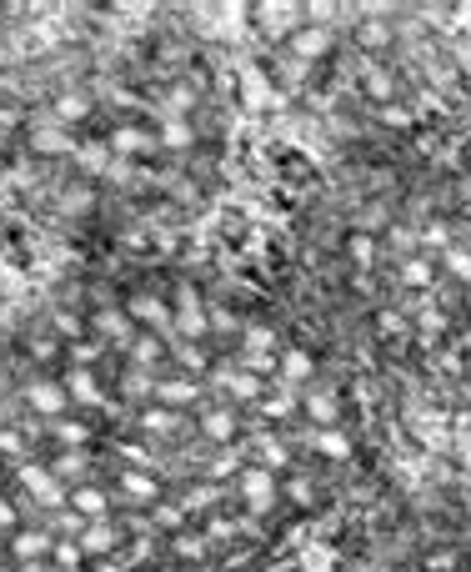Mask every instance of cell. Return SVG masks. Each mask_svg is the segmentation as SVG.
Listing matches in <instances>:
<instances>
[{"label":"cell","instance_id":"obj_1","mask_svg":"<svg viewBox=\"0 0 471 572\" xmlns=\"http://www.w3.org/2000/svg\"><path fill=\"white\" fill-rule=\"evenodd\" d=\"M276 502H281V477L266 472V467H256V462H246L241 477H236V507L246 517H271Z\"/></svg>","mask_w":471,"mask_h":572},{"label":"cell","instance_id":"obj_2","mask_svg":"<svg viewBox=\"0 0 471 572\" xmlns=\"http://www.w3.org/2000/svg\"><path fill=\"white\" fill-rule=\"evenodd\" d=\"M16 487L41 507V512H61L66 502H71V487L51 472V467H41V462H26V467H16Z\"/></svg>","mask_w":471,"mask_h":572},{"label":"cell","instance_id":"obj_3","mask_svg":"<svg viewBox=\"0 0 471 572\" xmlns=\"http://www.w3.org/2000/svg\"><path fill=\"white\" fill-rule=\"evenodd\" d=\"M171 322H176V342H201V337H211V312H206V302L191 292V286H181V292H176Z\"/></svg>","mask_w":471,"mask_h":572},{"label":"cell","instance_id":"obj_4","mask_svg":"<svg viewBox=\"0 0 471 572\" xmlns=\"http://www.w3.org/2000/svg\"><path fill=\"white\" fill-rule=\"evenodd\" d=\"M126 317L136 322V332H141V327H151V337L161 332V337H171V342H176V322H171V307H166L156 292H136V297H126Z\"/></svg>","mask_w":471,"mask_h":572},{"label":"cell","instance_id":"obj_5","mask_svg":"<svg viewBox=\"0 0 471 572\" xmlns=\"http://www.w3.org/2000/svg\"><path fill=\"white\" fill-rule=\"evenodd\" d=\"M26 407H31L36 417H46V422H61V417H71V392H66V382H56V377H36V382L26 387Z\"/></svg>","mask_w":471,"mask_h":572},{"label":"cell","instance_id":"obj_6","mask_svg":"<svg viewBox=\"0 0 471 572\" xmlns=\"http://www.w3.org/2000/svg\"><path fill=\"white\" fill-rule=\"evenodd\" d=\"M301 16H306L301 6H256V11H251L256 31H261L266 41H276V46H286V41H291V36L306 26Z\"/></svg>","mask_w":471,"mask_h":572},{"label":"cell","instance_id":"obj_7","mask_svg":"<svg viewBox=\"0 0 471 572\" xmlns=\"http://www.w3.org/2000/svg\"><path fill=\"white\" fill-rule=\"evenodd\" d=\"M91 332L106 342V347H116V352H126L141 332H136V322L126 317V307H96L91 312Z\"/></svg>","mask_w":471,"mask_h":572},{"label":"cell","instance_id":"obj_8","mask_svg":"<svg viewBox=\"0 0 471 572\" xmlns=\"http://www.w3.org/2000/svg\"><path fill=\"white\" fill-rule=\"evenodd\" d=\"M116 492H121V502H131V507H156V502H161V477L146 472V467H121V472H116Z\"/></svg>","mask_w":471,"mask_h":572},{"label":"cell","instance_id":"obj_9","mask_svg":"<svg viewBox=\"0 0 471 572\" xmlns=\"http://www.w3.org/2000/svg\"><path fill=\"white\" fill-rule=\"evenodd\" d=\"M51 547H56V532H51V527H21V532L11 537V562L46 567V562H51Z\"/></svg>","mask_w":471,"mask_h":572},{"label":"cell","instance_id":"obj_10","mask_svg":"<svg viewBox=\"0 0 471 572\" xmlns=\"http://www.w3.org/2000/svg\"><path fill=\"white\" fill-rule=\"evenodd\" d=\"M66 507H71L81 522H106V517H111V492H106L101 482H76Z\"/></svg>","mask_w":471,"mask_h":572},{"label":"cell","instance_id":"obj_11","mask_svg":"<svg viewBox=\"0 0 471 572\" xmlns=\"http://www.w3.org/2000/svg\"><path fill=\"white\" fill-rule=\"evenodd\" d=\"M326 51H331V31H326V26H301V31L286 41V56L301 61V66H316Z\"/></svg>","mask_w":471,"mask_h":572},{"label":"cell","instance_id":"obj_12","mask_svg":"<svg viewBox=\"0 0 471 572\" xmlns=\"http://www.w3.org/2000/svg\"><path fill=\"white\" fill-rule=\"evenodd\" d=\"M171 357V337H151V332H141L131 347H126V362L136 367V372H161V362Z\"/></svg>","mask_w":471,"mask_h":572},{"label":"cell","instance_id":"obj_13","mask_svg":"<svg viewBox=\"0 0 471 572\" xmlns=\"http://www.w3.org/2000/svg\"><path fill=\"white\" fill-rule=\"evenodd\" d=\"M311 377H316V357L301 352V347H281V357H276V382H281V387H311Z\"/></svg>","mask_w":471,"mask_h":572},{"label":"cell","instance_id":"obj_14","mask_svg":"<svg viewBox=\"0 0 471 572\" xmlns=\"http://www.w3.org/2000/svg\"><path fill=\"white\" fill-rule=\"evenodd\" d=\"M396 281L406 286V292H421V297H426V292H436V261L421 256V251H416V256H401Z\"/></svg>","mask_w":471,"mask_h":572},{"label":"cell","instance_id":"obj_15","mask_svg":"<svg viewBox=\"0 0 471 572\" xmlns=\"http://www.w3.org/2000/svg\"><path fill=\"white\" fill-rule=\"evenodd\" d=\"M196 397H201V382L196 377H156V402L161 407H171V412H181V407H196Z\"/></svg>","mask_w":471,"mask_h":572},{"label":"cell","instance_id":"obj_16","mask_svg":"<svg viewBox=\"0 0 471 572\" xmlns=\"http://www.w3.org/2000/svg\"><path fill=\"white\" fill-rule=\"evenodd\" d=\"M156 146H161V141H156L151 126H116V131H111V151H116V156H131V161H136V156H151Z\"/></svg>","mask_w":471,"mask_h":572},{"label":"cell","instance_id":"obj_17","mask_svg":"<svg viewBox=\"0 0 471 572\" xmlns=\"http://www.w3.org/2000/svg\"><path fill=\"white\" fill-rule=\"evenodd\" d=\"M236 427H241V417H236L231 407H206V412H201V422H196V432H201L206 442H216V447L236 442Z\"/></svg>","mask_w":471,"mask_h":572},{"label":"cell","instance_id":"obj_18","mask_svg":"<svg viewBox=\"0 0 471 572\" xmlns=\"http://www.w3.org/2000/svg\"><path fill=\"white\" fill-rule=\"evenodd\" d=\"M116 547H121V527H116L111 517L81 527V552H86V562H91V557H111Z\"/></svg>","mask_w":471,"mask_h":572},{"label":"cell","instance_id":"obj_19","mask_svg":"<svg viewBox=\"0 0 471 572\" xmlns=\"http://www.w3.org/2000/svg\"><path fill=\"white\" fill-rule=\"evenodd\" d=\"M216 377H221L226 397H236V402H261L266 397V377H251L241 367H216Z\"/></svg>","mask_w":471,"mask_h":572},{"label":"cell","instance_id":"obj_20","mask_svg":"<svg viewBox=\"0 0 471 572\" xmlns=\"http://www.w3.org/2000/svg\"><path fill=\"white\" fill-rule=\"evenodd\" d=\"M356 81H361V96H371L376 106H391V96H396V81H391V71H386V66H376V61H361Z\"/></svg>","mask_w":471,"mask_h":572},{"label":"cell","instance_id":"obj_21","mask_svg":"<svg viewBox=\"0 0 471 572\" xmlns=\"http://www.w3.org/2000/svg\"><path fill=\"white\" fill-rule=\"evenodd\" d=\"M61 382H66L71 402H81V407H101V402H106V387H101V377H96V372H86V367H71Z\"/></svg>","mask_w":471,"mask_h":572},{"label":"cell","instance_id":"obj_22","mask_svg":"<svg viewBox=\"0 0 471 572\" xmlns=\"http://www.w3.org/2000/svg\"><path fill=\"white\" fill-rule=\"evenodd\" d=\"M301 412H306L316 427H336V422H341V402H336L326 387H306V397H301Z\"/></svg>","mask_w":471,"mask_h":572},{"label":"cell","instance_id":"obj_23","mask_svg":"<svg viewBox=\"0 0 471 572\" xmlns=\"http://www.w3.org/2000/svg\"><path fill=\"white\" fill-rule=\"evenodd\" d=\"M141 432H151V437H176V432H186V417L171 412V407H161V402H151V407L141 412Z\"/></svg>","mask_w":471,"mask_h":572},{"label":"cell","instance_id":"obj_24","mask_svg":"<svg viewBox=\"0 0 471 572\" xmlns=\"http://www.w3.org/2000/svg\"><path fill=\"white\" fill-rule=\"evenodd\" d=\"M311 452L326 457V462H346V457H351V437L336 432V427H316V432H311Z\"/></svg>","mask_w":471,"mask_h":572},{"label":"cell","instance_id":"obj_25","mask_svg":"<svg viewBox=\"0 0 471 572\" xmlns=\"http://www.w3.org/2000/svg\"><path fill=\"white\" fill-rule=\"evenodd\" d=\"M176 502L186 507V517H211V512L221 507V487H216V482H201V487H186Z\"/></svg>","mask_w":471,"mask_h":572},{"label":"cell","instance_id":"obj_26","mask_svg":"<svg viewBox=\"0 0 471 572\" xmlns=\"http://www.w3.org/2000/svg\"><path fill=\"white\" fill-rule=\"evenodd\" d=\"M0 462H11V467L31 462V432L26 427H0Z\"/></svg>","mask_w":471,"mask_h":572},{"label":"cell","instance_id":"obj_27","mask_svg":"<svg viewBox=\"0 0 471 572\" xmlns=\"http://www.w3.org/2000/svg\"><path fill=\"white\" fill-rule=\"evenodd\" d=\"M206 552H211V542H206L201 527H181V532L171 537V557H181V562H201Z\"/></svg>","mask_w":471,"mask_h":572},{"label":"cell","instance_id":"obj_28","mask_svg":"<svg viewBox=\"0 0 471 572\" xmlns=\"http://www.w3.org/2000/svg\"><path fill=\"white\" fill-rule=\"evenodd\" d=\"M156 141H161L166 151H186V146L196 141V131H191V121H186V116H161V131H156Z\"/></svg>","mask_w":471,"mask_h":572},{"label":"cell","instance_id":"obj_29","mask_svg":"<svg viewBox=\"0 0 471 572\" xmlns=\"http://www.w3.org/2000/svg\"><path fill=\"white\" fill-rule=\"evenodd\" d=\"M31 151H36V156H71L76 141H71L61 126H41V131L31 136Z\"/></svg>","mask_w":471,"mask_h":572},{"label":"cell","instance_id":"obj_30","mask_svg":"<svg viewBox=\"0 0 471 572\" xmlns=\"http://www.w3.org/2000/svg\"><path fill=\"white\" fill-rule=\"evenodd\" d=\"M151 522H156V532H166V537H176L181 527H191V522H186V507H181L176 497H161V502L151 507Z\"/></svg>","mask_w":471,"mask_h":572},{"label":"cell","instance_id":"obj_31","mask_svg":"<svg viewBox=\"0 0 471 572\" xmlns=\"http://www.w3.org/2000/svg\"><path fill=\"white\" fill-rule=\"evenodd\" d=\"M416 332H421L426 342H441V337L451 332V322H446V312H441V307H431V302H416Z\"/></svg>","mask_w":471,"mask_h":572},{"label":"cell","instance_id":"obj_32","mask_svg":"<svg viewBox=\"0 0 471 572\" xmlns=\"http://www.w3.org/2000/svg\"><path fill=\"white\" fill-rule=\"evenodd\" d=\"M66 352H71V367H86V372H96V362L111 352L101 337H76V342H66Z\"/></svg>","mask_w":471,"mask_h":572},{"label":"cell","instance_id":"obj_33","mask_svg":"<svg viewBox=\"0 0 471 572\" xmlns=\"http://www.w3.org/2000/svg\"><path fill=\"white\" fill-rule=\"evenodd\" d=\"M51 567H56V572H81V567H86L81 537H56V547H51Z\"/></svg>","mask_w":471,"mask_h":572},{"label":"cell","instance_id":"obj_34","mask_svg":"<svg viewBox=\"0 0 471 572\" xmlns=\"http://www.w3.org/2000/svg\"><path fill=\"white\" fill-rule=\"evenodd\" d=\"M346 256H351V266H376V256H381V246H376V236L371 231H351L346 236Z\"/></svg>","mask_w":471,"mask_h":572},{"label":"cell","instance_id":"obj_35","mask_svg":"<svg viewBox=\"0 0 471 572\" xmlns=\"http://www.w3.org/2000/svg\"><path fill=\"white\" fill-rule=\"evenodd\" d=\"M241 467H246V462H241V452L221 447V452L206 462V482H236V477H241Z\"/></svg>","mask_w":471,"mask_h":572},{"label":"cell","instance_id":"obj_36","mask_svg":"<svg viewBox=\"0 0 471 572\" xmlns=\"http://www.w3.org/2000/svg\"><path fill=\"white\" fill-rule=\"evenodd\" d=\"M121 397H131V402H156V377L151 372H136V367H126V377H121Z\"/></svg>","mask_w":471,"mask_h":572},{"label":"cell","instance_id":"obj_37","mask_svg":"<svg viewBox=\"0 0 471 572\" xmlns=\"http://www.w3.org/2000/svg\"><path fill=\"white\" fill-rule=\"evenodd\" d=\"M46 427H51V437H56L66 452H81V447H86V437H91V432H86V422H71V417H61V422H46Z\"/></svg>","mask_w":471,"mask_h":572},{"label":"cell","instance_id":"obj_38","mask_svg":"<svg viewBox=\"0 0 471 572\" xmlns=\"http://www.w3.org/2000/svg\"><path fill=\"white\" fill-rule=\"evenodd\" d=\"M241 352L281 357V342H276V332H271V327H246V337H241Z\"/></svg>","mask_w":471,"mask_h":572},{"label":"cell","instance_id":"obj_39","mask_svg":"<svg viewBox=\"0 0 471 572\" xmlns=\"http://www.w3.org/2000/svg\"><path fill=\"white\" fill-rule=\"evenodd\" d=\"M171 352H176V367H181V377H196V372H206V352H201V342H171Z\"/></svg>","mask_w":471,"mask_h":572},{"label":"cell","instance_id":"obj_40","mask_svg":"<svg viewBox=\"0 0 471 572\" xmlns=\"http://www.w3.org/2000/svg\"><path fill=\"white\" fill-rule=\"evenodd\" d=\"M256 467H266V472H286V467H291V447L266 437V442L256 447Z\"/></svg>","mask_w":471,"mask_h":572},{"label":"cell","instance_id":"obj_41","mask_svg":"<svg viewBox=\"0 0 471 572\" xmlns=\"http://www.w3.org/2000/svg\"><path fill=\"white\" fill-rule=\"evenodd\" d=\"M56 116H61V121H81V116H91V96H81V91H66V96L56 101Z\"/></svg>","mask_w":471,"mask_h":572},{"label":"cell","instance_id":"obj_42","mask_svg":"<svg viewBox=\"0 0 471 572\" xmlns=\"http://www.w3.org/2000/svg\"><path fill=\"white\" fill-rule=\"evenodd\" d=\"M466 557L456 547H441V552H426V572H461Z\"/></svg>","mask_w":471,"mask_h":572},{"label":"cell","instance_id":"obj_43","mask_svg":"<svg viewBox=\"0 0 471 572\" xmlns=\"http://www.w3.org/2000/svg\"><path fill=\"white\" fill-rule=\"evenodd\" d=\"M21 527H26V522H21V507H16V497H0V537L11 542Z\"/></svg>","mask_w":471,"mask_h":572},{"label":"cell","instance_id":"obj_44","mask_svg":"<svg viewBox=\"0 0 471 572\" xmlns=\"http://www.w3.org/2000/svg\"><path fill=\"white\" fill-rule=\"evenodd\" d=\"M361 46H366V51H381V46H391V26H386L381 16H376V21H366V26H361Z\"/></svg>","mask_w":471,"mask_h":572},{"label":"cell","instance_id":"obj_45","mask_svg":"<svg viewBox=\"0 0 471 572\" xmlns=\"http://www.w3.org/2000/svg\"><path fill=\"white\" fill-rule=\"evenodd\" d=\"M51 472H56V477L71 487V477H81V472H86V462H81V452H61V457L51 462Z\"/></svg>","mask_w":471,"mask_h":572},{"label":"cell","instance_id":"obj_46","mask_svg":"<svg viewBox=\"0 0 471 572\" xmlns=\"http://www.w3.org/2000/svg\"><path fill=\"white\" fill-rule=\"evenodd\" d=\"M281 497H291L296 507H311V502H316V487H311L306 477H291V482H281Z\"/></svg>","mask_w":471,"mask_h":572},{"label":"cell","instance_id":"obj_47","mask_svg":"<svg viewBox=\"0 0 471 572\" xmlns=\"http://www.w3.org/2000/svg\"><path fill=\"white\" fill-rule=\"evenodd\" d=\"M56 352H61V337H31V357L36 362H51Z\"/></svg>","mask_w":471,"mask_h":572},{"label":"cell","instance_id":"obj_48","mask_svg":"<svg viewBox=\"0 0 471 572\" xmlns=\"http://www.w3.org/2000/svg\"><path fill=\"white\" fill-rule=\"evenodd\" d=\"M376 332H386V337H391V332H406V317L386 307V312H376Z\"/></svg>","mask_w":471,"mask_h":572},{"label":"cell","instance_id":"obj_49","mask_svg":"<svg viewBox=\"0 0 471 572\" xmlns=\"http://www.w3.org/2000/svg\"><path fill=\"white\" fill-rule=\"evenodd\" d=\"M446 271L461 276V281H471V256L466 251H446Z\"/></svg>","mask_w":471,"mask_h":572},{"label":"cell","instance_id":"obj_50","mask_svg":"<svg viewBox=\"0 0 471 572\" xmlns=\"http://www.w3.org/2000/svg\"><path fill=\"white\" fill-rule=\"evenodd\" d=\"M211 332H236V317H231L226 307H216V312H211Z\"/></svg>","mask_w":471,"mask_h":572},{"label":"cell","instance_id":"obj_51","mask_svg":"<svg viewBox=\"0 0 471 572\" xmlns=\"http://www.w3.org/2000/svg\"><path fill=\"white\" fill-rule=\"evenodd\" d=\"M461 347H466V352H471V332H461Z\"/></svg>","mask_w":471,"mask_h":572},{"label":"cell","instance_id":"obj_52","mask_svg":"<svg viewBox=\"0 0 471 572\" xmlns=\"http://www.w3.org/2000/svg\"><path fill=\"white\" fill-rule=\"evenodd\" d=\"M466 307H471V292H466Z\"/></svg>","mask_w":471,"mask_h":572},{"label":"cell","instance_id":"obj_53","mask_svg":"<svg viewBox=\"0 0 471 572\" xmlns=\"http://www.w3.org/2000/svg\"><path fill=\"white\" fill-rule=\"evenodd\" d=\"M466 572H471V562H466Z\"/></svg>","mask_w":471,"mask_h":572}]
</instances>
